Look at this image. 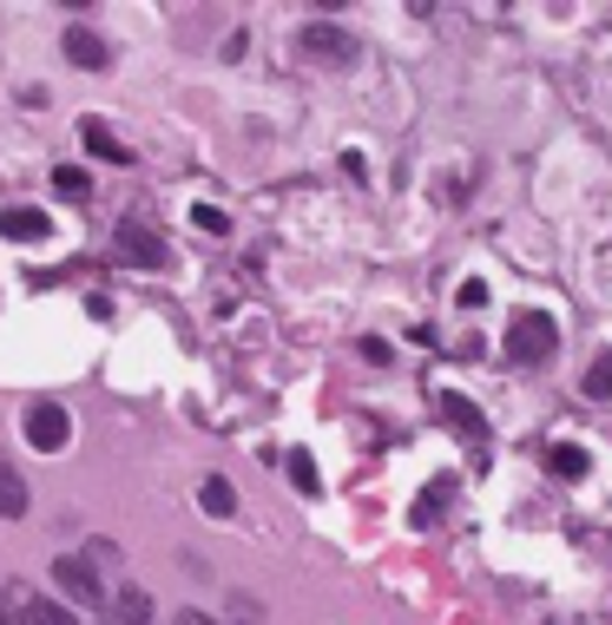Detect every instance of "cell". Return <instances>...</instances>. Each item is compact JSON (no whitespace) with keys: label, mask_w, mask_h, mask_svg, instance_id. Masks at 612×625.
Here are the masks:
<instances>
[{"label":"cell","mask_w":612,"mask_h":625,"mask_svg":"<svg viewBox=\"0 0 612 625\" xmlns=\"http://www.w3.org/2000/svg\"><path fill=\"white\" fill-rule=\"evenodd\" d=\"M0 514H7V521L26 514V481H20V468H13L7 455H0Z\"/></svg>","instance_id":"cell-13"},{"label":"cell","mask_w":612,"mask_h":625,"mask_svg":"<svg viewBox=\"0 0 612 625\" xmlns=\"http://www.w3.org/2000/svg\"><path fill=\"white\" fill-rule=\"evenodd\" d=\"M0 237H7V244H46V237H53V217H46L40 204H7V211H0Z\"/></svg>","instance_id":"cell-6"},{"label":"cell","mask_w":612,"mask_h":625,"mask_svg":"<svg viewBox=\"0 0 612 625\" xmlns=\"http://www.w3.org/2000/svg\"><path fill=\"white\" fill-rule=\"evenodd\" d=\"M20 428H26V442H33V448H40V455H59V448H66V442H73V415H66V409H59V402H33V409H26V422H20Z\"/></svg>","instance_id":"cell-3"},{"label":"cell","mask_w":612,"mask_h":625,"mask_svg":"<svg viewBox=\"0 0 612 625\" xmlns=\"http://www.w3.org/2000/svg\"><path fill=\"white\" fill-rule=\"evenodd\" d=\"M0 593H7V606H13L20 625H79L73 613H59L53 600H40V593H26V587H0Z\"/></svg>","instance_id":"cell-9"},{"label":"cell","mask_w":612,"mask_h":625,"mask_svg":"<svg viewBox=\"0 0 612 625\" xmlns=\"http://www.w3.org/2000/svg\"><path fill=\"white\" fill-rule=\"evenodd\" d=\"M112 250L125 257V264H138V270H165V244L138 224V217H125L119 224V237H112Z\"/></svg>","instance_id":"cell-5"},{"label":"cell","mask_w":612,"mask_h":625,"mask_svg":"<svg viewBox=\"0 0 612 625\" xmlns=\"http://www.w3.org/2000/svg\"><path fill=\"white\" fill-rule=\"evenodd\" d=\"M363 356H369V362L382 369V362H389V343H382V336H363Z\"/></svg>","instance_id":"cell-21"},{"label":"cell","mask_w":612,"mask_h":625,"mask_svg":"<svg viewBox=\"0 0 612 625\" xmlns=\"http://www.w3.org/2000/svg\"><path fill=\"white\" fill-rule=\"evenodd\" d=\"M580 389H587V402H612V349H607V356H593V362H587Z\"/></svg>","instance_id":"cell-17"},{"label":"cell","mask_w":612,"mask_h":625,"mask_svg":"<svg viewBox=\"0 0 612 625\" xmlns=\"http://www.w3.org/2000/svg\"><path fill=\"white\" fill-rule=\"evenodd\" d=\"M442 422H448V428H455V435H461V442H468L475 455L488 448V415H481V409H475L468 395H455V389H448V395H442Z\"/></svg>","instance_id":"cell-7"},{"label":"cell","mask_w":612,"mask_h":625,"mask_svg":"<svg viewBox=\"0 0 612 625\" xmlns=\"http://www.w3.org/2000/svg\"><path fill=\"white\" fill-rule=\"evenodd\" d=\"M66 59L73 66H86V72H105L112 66V46H105V33H92V26H66Z\"/></svg>","instance_id":"cell-8"},{"label":"cell","mask_w":612,"mask_h":625,"mask_svg":"<svg viewBox=\"0 0 612 625\" xmlns=\"http://www.w3.org/2000/svg\"><path fill=\"white\" fill-rule=\"evenodd\" d=\"M554 349H560V323H554L547 310H514V316H508V356H514L521 369L547 362Z\"/></svg>","instance_id":"cell-1"},{"label":"cell","mask_w":612,"mask_h":625,"mask_svg":"<svg viewBox=\"0 0 612 625\" xmlns=\"http://www.w3.org/2000/svg\"><path fill=\"white\" fill-rule=\"evenodd\" d=\"M53 191H59V198H73V204H79V198H86V191H92V178H86V171H79V165H53Z\"/></svg>","instance_id":"cell-18"},{"label":"cell","mask_w":612,"mask_h":625,"mask_svg":"<svg viewBox=\"0 0 612 625\" xmlns=\"http://www.w3.org/2000/svg\"><path fill=\"white\" fill-rule=\"evenodd\" d=\"M303 53H310V59H323V66H356V53H363V46H356V33H349V26H336V20H310V26H303Z\"/></svg>","instance_id":"cell-2"},{"label":"cell","mask_w":612,"mask_h":625,"mask_svg":"<svg viewBox=\"0 0 612 625\" xmlns=\"http://www.w3.org/2000/svg\"><path fill=\"white\" fill-rule=\"evenodd\" d=\"M587 468H593V461H587L580 442H554V448H547V475H560V481H587Z\"/></svg>","instance_id":"cell-11"},{"label":"cell","mask_w":612,"mask_h":625,"mask_svg":"<svg viewBox=\"0 0 612 625\" xmlns=\"http://www.w3.org/2000/svg\"><path fill=\"white\" fill-rule=\"evenodd\" d=\"M178 625H211L204 613H178Z\"/></svg>","instance_id":"cell-22"},{"label":"cell","mask_w":612,"mask_h":625,"mask_svg":"<svg viewBox=\"0 0 612 625\" xmlns=\"http://www.w3.org/2000/svg\"><path fill=\"white\" fill-rule=\"evenodd\" d=\"M198 501H204V514H211V521H231V514H237V488H231L224 475H211V481L198 488Z\"/></svg>","instance_id":"cell-12"},{"label":"cell","mask_w":612,"mask_h":625,"mask_svg":"<svg viewBox=\"0 0 612 625\" xmlns=\"http://www.w3.org/2000/svg\"><path fill=\"white\" fill-rule=\"evenodd\" d=\"M191 224H198V231H211V237H224V231H231V217H224L218 204H198V211H191Z\"/></svg>","instance_id":"cell-19"},{"label":"cell","mask_w":612,"mask_h":625,"mask_svg":"<svg viewBox=\"0 0 612 625\" xmlns=\"http://www.w3.org/2000/svg\"><path fill=\"white\" fill-rule=\"evenodd\" d=\"M79 138H86V152H92V158H105V165H132V145H125V138H112V125H105V119H79Z\"/></svg>","instance_id":"cell-10"},{"label":"cell","mask_w":612,"mask_h":625,"mask_svg":"<svg viewBox=\"0 0 612 625\" xmlns=\"http://www.w3.org/2000/svg\"><path fill=\"white\" fill-rule=\"evenodd\" d=\"M283 468H290V488H297V494H323V475H316V461H310L303 448H290Z\"/></svg>","instance_id":"cell-14"},{"label":"cell","mask_w":612,"mask_h":625,"mask_svg":"<svg viewBox=\"0 0 612 625\" xmlns=\"http://www.w3.org/2000/svg\"><path fill=\"white\" fill-rule=\"evenodd\" d=\"M0 606H7V600H0ZM0 625H20V620H13V613H0Z\"/></svg>","instance_id":"cell-23"},{"label":"cell","mask_w":612,"mask_h":625,"mask_svg":"<svg viewBox=\"0 0 612 625\" xmlns=\"http://www.w3.org/2000/svg\"><path fill=\"white\" fill-rule=\"evenodd\" d=\"M442 501H455V481H429L422 501H415V527H435L442 521Z\"/></svg>","instance_id":"cell-15"},{"label":"cell","mask_w":612,"mask_h":625,"mask_svg":"<svg viewBox=\"0 0 612 625\" xmlns=\"http://www.w3.org/2000/svg\"><path fill=\"white\" fill-rule=\"evenodd\" d=\"M455 303H461V310H481V303H488V283H481V277H468V283L455 290Z\"/></svg>","instance_id":"cell-20"},{"label":"cell","mask_w":612,"mask_h":625,"mask_svg":"<svg viewBox=\"0 0 612 625\" xmlns=\"http://www.w3.org/2000/svg\"><path fill=\"white\" fill-rule=\"evenodd\" d=\"M53 587H59L73 606H86V613H99V606H105V587H99L92 560H53Z\"/></svg>","instance_id":"cell-4"},{"label":"cell","mask_w":612,"mask_h":625,"mask_svg":"<svg viewBox=\"0 0 612 625\" xmlns=\"http://www.w3.org/2000/svg\"><path fill=\"white\" fill-rule=\"evenodd\" d=\"M112 625H152V600H145L138 587H125V593L112 600Z\"/></svg>","instance_id":"cell-16"}]
</instances>
